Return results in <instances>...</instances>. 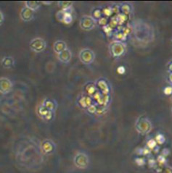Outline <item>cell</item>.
<instances>
[{"label":"cell","mask_w":172,"mask_h":173,"mask_svg":"<svg viewBox=\"0 0 172 173\" xmlns=\"http://www.w3.org/2000/svg\"><path fill=\"white\" fill-rule=\"evenodd\" d=\"M110 52L113 57L117 58L121 57L126 52V44L120 41H113L110 44Z\"/></svg>","instance_id":"obj_1"},{"label":"cell","mask_w":172,"mask_h":173,"mask_svg":"<svg viewBox=\"0 0 172 173\" xmlns=\"http://www.w3.org/2000/svg\"><path fill=\"white\" fill-rule=\"evenodd\" d=\"M78 57L84 65H91L95 59V54L90 49L85 48L80 51Z\"/></svg>","instance_id":"obj_2"},{"label":"cell","mask_w":172,"mask_h":173,"mask_svg":"<svg viewBox=\"0 0 172 173\" xmlns=\"http://www.w3.org/2000/svg\"><path fill=\"white\" fill-rule=\"evenodd\" d=\"M29 47H30L31 50L34 52L40 53L45 51V49L47 48V43L42 38H35L30 41Z\"/></svg>","instance_id":"obj_3"},{"label":"cell","mask_w":172,"mask_h":173,"mask_svg":"<svg viewBox=\"0 0 172 173\" xmlns=\"http://www.w3.org/2000/svg\"><path fill=\"white\" fill-rule=\"evenodd\" d=\"M98 24L97 21L93 18L91 16L84 15L82 16L79 21V26L82 30H91L94 28L96 25Z\"/></svg>","instance_id":"obj_4"},{"label":"cell","mask_w":172,"mask_h":173,"mask_svg":"<svg viewBox=\"0 0 172 173\" xmlns=\"http://www.w3.org/2000/svg\"><path fill=\"white\" fill-rule=\"evenodd\" d=\"M152 125L150 120L145 117H140L137 121L136 128L140 133L145 134L151 130Z\"/></svg>","instance_id":"obj_5"},{"label":"cell","mask_w":172,"mask_h":173,"mask_svg":"<svg viewBox=\"0 0 172 173\" xmlns=\"http://www.w3.org/2000/svg\"><path fill=\"white\" fill-rule=\"evenodd\" d=\"M56 18L60 23L65 25H69L74 21L72 12L70 11L59 10L56 12Z\"/></svg>","instance_id":"obj_6"},{"label":"cell","mask_w":172,"mask_h":173,"mask_svg":"<svg viewBox=\"0 0 172 173\" xmlns=\"http://www.w3.org/2000/svg\"><path fill=\"white\" fill-rule=\"evenodd\" d=\"M77 102L78 106L82 109H87L91 105L94 104L95 103L93 100L92 97L90 96L87 95V94H81L78 97Z\"/></svg>","instance_id":"obj_7"},{"label":"cell","mask_w":172,"mask_h":173,"mask_svg":"<svg viewBox=\"0 0 172 173\" xmlns=\"http://www.w3.org/2000/svg\"><path fill=\"white\" fill-rule=\"evenodd\" d=\"M97 88H98L99 91H100L104 95H110L111 93V85L108 83V81L103 78H100V79L98 80L95 83Z\"/></svg>","instance_id":"obj_8"},{"label":"cell","mask_w":172,"mask_h":173,"mask_svg":"<svg viewBox=\"0 0 172 173\" xmlns=\"http://www.w3.org/2000/svg\"><path fill=\"white\" fill-rule=\"evenodd\" d=\"M12 83L9 78L2 77L0 78V92L2 94H7L11 91Z\"/></svg>","instance_id":"obj_9"},{"label":"cell","mask_w":172,"mask_h":173,"mask_svg":"<svg viewBox=\"0 0 172 173\" xmlns=\"http://www.w3.org/2000/svg\"><path fill=\"white\" fill-rule=\"evenodd\" d=\"M34 12L31 10L28 7H25L22 8V10L20 12V17H21L22 21L25 22H29L34 19Z\"/></svg>","instance_id":"obj_10"},{"label":"cell","mask_w":172,"mask_h":173,"mask_svg":"<svg viewBox=\"0 0 172 173\" xmlns=\"http://www.w3.org/2000/svg\"><path fill=\"white\" fill-rule=\"evenodd\" d=\"M75 164L80 168H85L88 165V157L86 154L83 153L78 154L75 157Z\"/></svg>","instance_id":"obj_11"},{"label":"cell","mask_w":172,"mask_h":173,"mask_svg":"<svg viewBox=\"0 0 172 173\" xmlns=\"http://www.w3.org/2000/svg\"><path fill=\"white\" fill-rule=\"evenodd\" d=\"M58 58L62 63L68 64L70 62L71 58H72V52L69 49H66L63 52L58 54Z\"/></svg>","instance_id":"obj_12"},{"label":"cell","mask_w":172,"mask_h":173,"mask_svg":"<svg viewBox=\"0 0 172 173\" xmlns=\"http://www.w3.org/2000/svg\"><path fill=\"white\" fill-rule=\"evenodd\" d=\"M67 48V44L65 41H62V40H58L56 41L53 44V50H54L56 54H59L63 52L64 50H66Z\"/></svg>","instance_id":"obj_13"},{"label":"cell","mask_w":172,"mask_h":173,"mask_svg":"<svg viewBox=\"0 0 172 173\" xmlns=\"http://www.w3.org/2000/svg\"><path fill=\"white\" fill-rule=\"evenodd\" d=\"M42 105L47 109V110L51 111V112H54L57 109L58 104H57L56 101L55 100L50 99H45L44 100Z\"/></svg>","instance_id":"obj_14"},{"label":"cell","mask_w":172,"mask_h":173,"mask_svg":"<svg viewBox=\"0 0 172 173\" xmlns=\"http://www.w3.org/2000/svg\"><path fill=\"white\" fill-rule=\"evenodd\" d=\"M73 4L74 2L71 1H59L58 2V7L60 10L70 11L71 12L73 9Z\"/></svg>","instance_id":"obj_15"},{"label":"cell","mask_w":172,"mask_h":173,"mask_svg":"<svg viewBox=\"0 0 172 173\" xmlns=\"http://www.w3.org/2000/svg\"><path fill=\"white\" fill-rule=\"evenodd\" d=\"M25 7H28L31 10L36 12L41 7V2L39 1H26L25 2Z\"/></svg>","instance_id":"obj_16"},{"label":"cell","mask_w":172,"mask_h":173,"mask_svg":"<svg viewBox=\"0 0 172 173\" xmlns=\"http://www.w3.org/2000/svg\"><path fill=\"white\" fill-rule=\"evenodd\" d=\"M84 90H85L86 93H87V95H89L90 96H93L95 93L98 91V88H97L95 83L94 84V83H88L87 85H85Z\"/></svg>","instance_id":"obj_17"},{"label":"cell","mask_w":172,"mask_h":173,"mask_svg":"<svg viewBox=\"0 0 172 173\" xmlns=\"http://www.w3.org/2000/svg\"><path fill=\"white\" fill-rule=\"evenodd\" d=\"M113 38H114V41H120V42H123V41L127 40V36L124 34V33L121 30H115L114 34H113Z\"/></svg>","instance_id":"obj_18"},{"label":"cell","mask_w":172,"mask_h":173,"mask_svg":"<svg viewBox=\"0 0 172 173\" xmlns=\"http://www.w3.org/2000/svg\"><path fill=\"white\" fill-rule=\"evenodd\" d=\"M2 66L5 68H10L13 65L14 59L12 57H5L2 59Z\"/></svg>","instance_id":"obj_19"},{"label":"cell","mask_w":172,"mask_h":173,"mask_svg":"<svg viewBox=\"0 0 172 173\" xmlns=\"http://www.w3.org/2000/svg\"><path fill=\"white\" fill-rule=\"evenodd\" d=\"M120 10L121 13L128 16L131 12V6L128 3H123L120 5Z\"/></svg>","instance_id":"obj_20"},{"label":"cell","mask_w":172,"mask_h":173,"mask_svg":"<svg viewBox=\"0 0 172 173\" xmlns=\"http://www.w3.org/2000/svg\"><path fill=\"white\" fill-rule=\"evenodd\" d=\"M116 19L118 21V25L119 26H123V25L127 23V21H128V16L126 15L123 13H121L116 14Z\"/></svg>","instance_id":"obj_21"},{"label":"cell","mask_w":172,"mask_h":173,"mask_svg":"<svg viewBox=\"0 0 172 173\" xmlns=\"http://www.w3.org/2000/svg\"><path fill=\"white\" fill-rule=\"evenodd\" d=\"M102 14H103V16H105V17L111 18L113 17V15L114 14V12H113L112 6H108L104 7V8L102 10Z\"/></svg>","instance_id":"obj_22"},{"label":"cell","mask_w":172,"mask_h":173,"mask_svg":"<svg viewBox=\"0 0 172 173\" xmlns=\"http://www.w3.org/2000/svg\"><path fill=\"white\" fill-rule=\"evenodd\" d=\"M91 17H92L95 21H98L99 19H100L102 16H103V14H102V10H100V9H98V8H95L94 10H92V12H91Z\"/></svg>","instance_id":"obj_23"},{"label":"cell","mask_w":172,"mask_h":173,"mask_svg":"<svg viewBox=\"0 0 172 173\" xmlns=\"http://www.w3.org/2000/svg\"><path fill=\"white\" fill-rule=\"evenodd\" d=\"M49 111L47 110L42 104L40 105L39 108H38V114H39V115L42 117L45 118V119L46 117L47 116V114H49Z\"/></svg>","instance_id":"obj_24"},{"label":"cell","mask_w":172,"mask_h":173,"mask_svg":"<svg viewBox=\"0 0 172 173\" xmlns=\"http://www.w3.org/2000/svg\"><path fill=\"white\" fill-rule=\"evenodd\" d=\"M42 146H43L44 151H45V152H47V153L51 152L53 150V148H54V146H53L52 143H50V142H49V141L45 142V143H43Z\"/></svg>","instance_id":"obj_25"},{"label":"cell","mask_w":172,"mask_h":173,"mask_svg":"<svg viewBox=\"0 0 172 173\" xmlns=\"http://www.w3.org/2000/svg\"><path fill=\"white\" fill-rule=\"evenodd\" d=\"M102 30H103L104 33H105L108 36H113V34H114V29L111 28L109 25H107L106 26L102 27Z\"/></svg>","instance_id":"obj_26"},{"label":"cell","mask_w":172,"mask_h":173,"mask_svg":"<svg viewBox=\"0 0 172 173\" xmlns=\"http://www.w3.org/2000/svg\"><path fill=\"white\" fill-rule=\"evenodd\" d=\"M108 25L113 29H116L118 26H119V25H118V21H117V19H116V15L113 16V17H112V18H111V20H110V21H109Z\"/></svg>","instance_id":"obj_27"},{"label":"cell","mask_w":172,"mask_h":173,"mask_svg":"<svg viewBox=\"0 0 172 173\" xmlns=\"http://www.w3.org/2000/svg\"><path fill=\"white\" fill-rule=\"evenodd\" d=\"M97 22H98V24L99 25H100V26H102V27L106 26V25H108V23H109L108 18L105 17V16H102V17L100 18V19H99Z\"/></svg>","instance_id":"obj_28"},{"label":"cell","mask_w":172,"mask_h":173,"mask_svg":"<svg viewBox=\"0 0 172 173\" xmlns=\"http://www.w3.org/2000/svg\"><path fill=\"white\" fill-rule=\"evenodd\" d=\"M133 30V28H131V27L129 26V25H126V26H122L121 29V31H122L124 33V34L126 36H127L129 35L130 33L131 32V30Z\"/></svg>","instance_id":"obj_29"},{"label":"cell","mask_w":172,"mask_h":173,"mask_svg":"<svg viewBox=\"0 0 172 173\" xmlns=\"http://www.w3.org/2000/svg\"><path fill=\"white\" fill-rule=\"evenodd\" d=\"M98 105L96 103H94V104L91 105L90 107H89L87 108V112L90 114H95L97 113V111H98Z\"/></svg>","instance_id":"obj_30"},{"label":"cell","mask_w":172,"mask_h":173,"mask_svg":"<svg viewBox=\"0 0 172 173\" xmlns=\"http://www.w3.org/2000/svg\"><path fill=\"white\" fill-rule=\"evenodd\" d=\"M112 8H113V12H114V14H116H116L121 13L120 5H112Z\"/></svg>","instance_id":"obj_31"},{"label":"cell","mask_w":172,"mask_h":173,"mask_svg":"<svg viewBox=\"0 0 172 173\" xmlns=\"http://www.w3.org/2000/svg\"><path fill=\"white\" fill-rule=\"evenodd\" d=\"M126 72V68L124 67V66H122V65H121L117 68V72H118L119 75H123Z\"/></svg>","instance_id":"obj_32"},{"label":"cell","mask_w":172,"mask_h":173,"mask_svg":"<svg viewBox=\"0 0 172 173\" xmlns=\"http://www.w3.org/2000/svg\"><path fill=\"white\" fill-rule=\"evenodd\" d=\"M156 141H157V142H158V143L161 144V143H163L164 141H165V138H164V136H162V135L160 134V135H158V136H157Z\"/></svg>","instance_id":"obj_33"},{"label":"cell","mask_w":172,"mask_h":173,"mask_svg":"<svg viewBox=\"0 0 172 173\" xmlns=\"http://www.w3.org/2000/svg\"><path fill=\"white\" fill-rule=\"evenodd\" d=\"M147 146L150 149L155 148V146H156V142H155L154 140H150V141L147 142Z\"/></svg>","instance_id":"obj_34"},{"label":"cell","mask_w":172,"mask_h":173,"mask_svg":"<svg viewBox=\"0 0 172 173\" xmlns=\"http://www.w3.org/2000/svg\"><path fill=\"white\" fill-rule=\"evenodd\" d=\"M164 93H165L166 94H170L172 93V88L171 87H167V88H166L164 89Z\"/></svg>","instance_id":"obj_35"},{"label":"cell","mask_w":172,"mask_h":173,"mask_svg":"<svg viewBox=\"0 0 172 173\" xmlns=\"http://www.w3.org/2000/svg\"><path fill=\"white\" fill-rule=\"evenodd\" d=\"M136 162L139 165H142L144 164V161L143 159H142V158H138V159H136Z\"/></svg>","instance_id":"obj_36"},{"label":"cell","mask_w":172,"mask_h":173,"mask_svg":"<svg viewBox=\"0 0 172 173\" xmlns=\"http://www.w3.org/2000/svg\"><path fill=\"white\" fill-rule=\"evenodd\" d=\"M41 4H43L44 5H47V6H48V5H52L53 3L52 1H42L41 2Z\"/></svg>","instance_id":"obj_37"},{"label":"cell","mask_w":172,"mask_h":173,"mask_svg":"<svg viewBox=\"0 0 172 173\" xmlns=\"http://www.w3.org/2000/svg\"><path fill=\"white\" fill-rule=\"evenodd\" d=\"M0 15H1V19H0V23H1V25L3 23V22H4V14H3V12H2V11H1L0 12Z\"/></svg>","instance_id":"obj_38"}]
</instances>
